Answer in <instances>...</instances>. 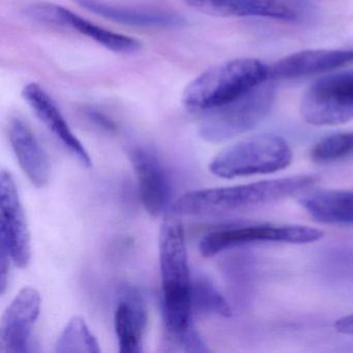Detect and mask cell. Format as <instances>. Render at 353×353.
I'll return each mask as SVG.
<instances>
[{"label":"cell","mask_w":353,"mask_h":353,"mask_svg":"<svg viewBox=\"0 0 353 353\" xmlns=\"http://www.w3.org/2000/svg\"><path fill=\"white\" fill-rule=\"evenodd\" d=\"M353 63V50H305L293 53L268 67L272 80L292 79L334 71Z\"/></svg>","instance_id":"cell-14"},{"label":"cell","mask_w":353,"mask_h":353,"mask_svg":"<svg viewBox=\"0 0 353 353\" xmlns=\"http://www.w3.org/2000/svg\"><path fill=\"white\" fill-rule=\"evenodd\" d=\"M187 5L218 17H260L292 21L296 13L283 0H183Z\"/></svg>","instance_id":"cell-17"},{"label":"cell","mask_w":353,"mask_h":353,"mask_svg":"<svg viewBox=\"0 0 353 353\" xmlns=\"http://www.w3.org/2000/svg\"><path fill=\"white\" fill-rule=\"evenodd\" d=\"M274 97V88L263 83L237 100L208 111L200 125V136L218 143L251 131L268 117Z\"/></svg>","instance_id":"cell-5"},{"label":"cell","mask_w":353,"mask_h":353,"mask_svg":"<svg viewBox=\"0 0 353 353\" xmlns=\"http://www.w3.org/2000/svg\"><path fill=\"white\" fill-rule=\"evenodd\" d=\"M0 290H1V294H5L6 290L8 288V284H9V278H10V270H11V263H13V260H12L11 256L5 251V250L1 249L0 251Z\"/></svg>","instance_id":"cell-23"},{"label":"cell","mask_w":353,"mask_h":353,"mask_svg":"<svg viewBox=\"0 0 353 353\" xmlns=\"http://www.w3.org/2000/svg\"><path fill=\"white\" fill-rule=\"evenodd\" d=\"M353 156V131L334 133L316 142L310 152L313 162L327 164Z\"/></svg>","instance_id":"cell-21"},{"label":"cell","mask_w":353,"mask_h":353,"mask_svg":"<svg viewBox=\"0 0 353 353\" xmlns=\"http://www.w3.org/2000/svg\"><path fill=\"white\" fill-rule=\"evenodd\" d=\"M316 175L301 174L234 187L188 192L171 208L177 216H208L272 203L309 189L318 183Z\"/></svg>","instance_id":"cell-2"},{"label":"cell","mask_w":353,"mask_h":353,"mask_svg":"<svg viewBox=\"0 0 353 353\" xmlns=\"http://www.w3.org/2000/svg\"><path fill=\"white\" fill-rule=\"evenodd\" d=\"M334 330L340 334H353V314L336 320L334 323Z\"/></svg>","instance_id":"cell-25"},{"label":"cell","mask_w":353,"mask_h":353,"mask_svg":"<svg viewBox=\"0 0 353 353\" xmlns=\"http://www.w3.org/2000/svg\"><path fill=\"white\" fill-rule=\"evenodd\" d=\"M192 307L200 314L230 317L231 309L212 281L199 276L192 284Z\"/></svg>","instance_id":"cell-20"},{"label":"cell","mask_w":353,"mask_h":353,"mask_svg":"<svg viewBox=\"0 0 353 353\" xmlns=\"http://www.w3.org/2000/svg\"><path fill=\"white\" fill-rule=\"evenodd\" d=\"M301 204L312 218L332 225L353 226V192L332 191L303 198Z\"/></svg>","instance_id":"cell-18"},{"label":"cell","mask_w":353,"mask_h":353,"mask_svg":"<svg viewBox=\"0 0 353 353\" xmlns=\"http://www.w3.org/2000/svg\"><path fill=\"white\" fill-rule=\"evenodd\" d=\"M8 132L12 150L24 174L36 187L46 185L50 176V162L30 125L20 117H14Z\"/></svg>","instance_id":"cell-16"},{"label":"cell","mask_w":353,"mask_h":353,"mask_svg":"<svg viewBox=\"0 0 353 353\" xmlns=\"http://www.w3.org/2000/svg\"><path fill=\"white\" fill-rule=\"evenodd\" d=\"M139 188L140 199L148 214L160 216L170 200V185L156 154L148 148L133 145L128 150Z\"/></svg>","instance_id":"cell-11"},{"label":"cell","mask_w":353,"mask_h":353,"mask_svg":"<svg viewBox=\"0 0 353 353\" xmlns=\"http://www.w3.org/2000/svg\"><path fill=\"white\" fill-rule=\"evenodd\" d=\"M161 281L162 314L166 330V345L170 351L179 349L181 339L192 323V283L188 263L185 229L179 216L170 212L161 226Z\"/></svg>","instance_id":"cell-1"},{"label":"cell","mask_w":353,"mask_h":353,"mask_svg":"<svg viewBox=\"0 0 353 353\" xmlns=\"http://www.w3.org/2000/svg\"><path fill=\"white\" fill-rule=\"evenodd\" d=\"M0 237L1 249L11 256L20 268L30 263V234L26 212L11 173L1 171L0 176Z\"/></svg>","instance_id":"cell-9"},{"label":"cell","mask_w":353,"mask_h":353,"mask_svg":"<svg viewBox=\"0 0 353 353\" xmlns=\"http://www.w3.org/2000/svg\"><path fill=\"white\" fill-rule=\"evenodd\" d=\"M100 351L98 340L80 316H74L68 322L55 346L57 353H99Z\"/></svg>","instance_id":"cell-19"},{"label":"cell","mask_w":353,"mask_h":353,"mask_svg":"<svg viewBox=\"0 0 353 353\" xmlns=\"http://www.w3.org/2000/svg\"><path fill=\"white\" fill-rule=\"evenodd\" d=\"M268 67L255 59L225 61L202 73L183 92L190 111H210L243 97L265 83Z\"/></svg>","instance_id":"cell-3"},{"label":"cell","mask_w":353,"mask_h":353,"mask_svg":"<svg viewBox=\"0 0 353 353\" xmlns=\"http://www.w3.org/2000/svg\"><path fill=\"white\" fill-rule=\"evenodd\" d=\"M323 237V232L305 225H255L220 229L206 234L200 241V253L212 257L221 252L241 245L259 243H314Z\"/></svg>","instance_id":"cell-7"},{"label":"cell","mask_w":353,"mask_h":353,"mask_svg":"<svg viewBox=\"0 0 353 353\" xmlns=\"http://www.w3.org/2000/svg\"><path fill=\"white\" fill-rule=\"evenodd\" d=\"M292 159L286 140L260 134L225 148L210 162V170L222 179L272 174L287 168Z\"/></svg>","instance_id":"cell-4"},{"label":"cell","mask_w":353,"mask_h":353,"mask_svg":"<svg viewBox=\"0 0 353 353\" xmlns=\"http://www.w3.org/2000/svg\"><path fill=\"white\" fill-rule=\"evenodd\" d=\"M24 15L32 21L65 28L98 43L104 48L121 54H133L141 48V43L131 37L106 30L67 8L51 3H34L26 6Z\"/></svg>","instance_id":"cell-8"},{"label":"cell","mask_w":353,"mask_h":353,"mask_svg":"<svg viewBox=\"0 0 353 353\" xmlns=\"http://www.w3.org/2000/svg\"><path fill=\"white\" fill-rule=\"evenodd\" d=\"M148 307L137 289L123 287L114 313V327L121 353H139L148 325Z\"/></svg>","instance_id":"cell-15"},{"label":"cell","mask_w":353,"mask_h":353,"mask_svg":"<svg viewBox=\"0 0 353 353\" xmlns=\"http://www.w3.org/2000/svg\"><path fill=\"white\" fill-rule=\"evenodd\" d=\"M22 97L45 127L63 144V148L82 166H92V159L88 150L72 131L52 97L38 83H30L24 86Z\"/></svg>","instance_id":"cell-12"},{"label":"cell","mask_w":353,"mask_h":353,"mask_svg":"<svg viewBox=\"0 0 353 353\" xmlns=\"http://www.w3.org/2000/svg\"><path fill=\"white\" fill-rule=\"evenodd\" d=\"M80 7L105 19L123 26L154 30H175L187 24L185 18L175 12L150 8L115 5L105 0H74Z\"/></svg>","instance_id":"cell-13"},{"label":"cell","mask_w":353,"mask_h":353,"mask_svg":"<svg viewBox=\"0 0 353 353\" xmlns=\"http://www.w3.org/2000/svg\"><path fill=\"white\" fill-rule=\"evenodd\" d=\"M86 117L90 121H92L97 127L101 128V129L105 130L107 132H113L115 130V125L108 117L103 114L102 112L94 110V109H90L86 111Z\"/></svg>","instance_id":"cell-24"},{"label":"cell","mask_w":353,"mask_h":353,"mask_svg":"<svg viewBox=\"0 0 353 353\" xmlns=\"http://www.w3.org/2000/svg\"><path fill=\"white\" fill-rule=\"evenodd\" d=\"M301 114L310 125H339L353 119V73L316 80L303 94Z\"/></svg>","instance_id":"cell-6"},{"label":"cell","mask_w":353,"mask_h":353,"mask_svg":"<svg viewBox=\"0 0 353 353\" xmlns=\"http://www.w3.org/2000/svg\"><path fill=\"white\" fill-rule=\"evenodd\" d=\"M179 350L185 352H208L210 349L206 346L195 327L192 326L181 339Z\"/></svg>","instance_id":"cell-22"},{"label":"cell","mask_w":353,"mask_h":353,"mask_svg":"<svg viewBox=\"0 0 353 353\" xmlns=\"http://www.w3.org/2000/svg\"><path fill=\"white\" fill-rule=\"evenodd\" d=\"M40 293L24 287L10 303L0 325V352L24 353L30 351L32 330L40 315Z\"/></svg>","instance_id":"cell-10"}]
</instances>
